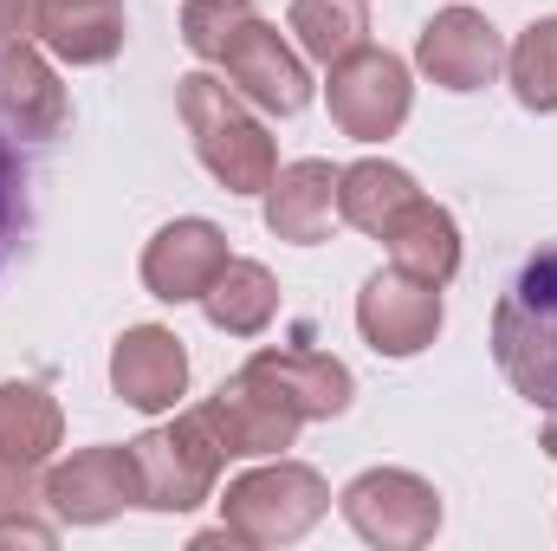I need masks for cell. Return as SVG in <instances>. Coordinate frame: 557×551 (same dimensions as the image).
Listing matches in <instances>:
<instances>
[{
    "mask_svg": "<svg viewBox=\"0 0 557 551\" xmlns=\"http://www.w3.org/2000/svg\"><path fill=\"white\" fill-rule=\"evenodd\" d=\"M493 357L506 370V383L557 415V241L539 247L512 285L499 292L493 311Z\"/></svg>",
    "mask_w": 557,
    "mask_h": 551,
    "instance_id": "6da1fadb",
    "label": "cell"
},
{
    "mask_svg": "<svg viewBox=\"0 0 557 551\" xmlns=\"http://www.w3.org/2000/svg\"><path fill=\"white\" fill-rule=\"evenodd\" d=\"M182 118H188V137L195 156L208 162V175L227 188V195H267V182L278 175V149L260 131V118L208 72H188L182 78Z\"/></svg>",
    "mask_w": 557,
    "mask_h": 551,
    "instance_id": "7a4b0ae2",
    "label": "cell"
},
{
    "mask_svg": "<svg viewBox=\"0 0 557 551\" xmlns=\"http://www.w3.org/2000/svg\"><path fill=\"white\" fill-rule=\"evenodd\" d=\"M137 448V474H143V506L156 513H188L214 493V474L227 467V441L214 428L208 403L188 415H175L169 428H149L131 441Z\"/></svg>",
    "mask_w": 557,
    "mask_h": 551,
    "instance_id": "3957f363",
    "label": "cell"
},
{
    "mask_svg": "<svg viewBox=\"0 0 557 551\" xmlns=\"http://www.w3.org/2000/svg\"><path fill=\"white\" fill-rule=\"evenodd\" d=\"M221 513H227V532L240 546H292L331 513V487L298 461H273V467L240 474L227 487Z\"/></svg>",
    "mask_w": 557,
    "mask_h": 551,
    "instance_id": "277c9868",
    "label": "cell"
},
{
    "mask_svg": "<svg viewBox=\"0 0 557 551\" xmlns=\"http://www.w3.org/2000/svg\"><path fill=\"white\" fill-rule=\"evenodd\" d=\"M324 98H331V118H337V131H344V137L383 143V137H396V131H403L416 85H409V65H403L396 52L357 46L350 59H337V65H331Z\"/></svg>",
    "mask_w": 557,
    "mask_h": 551,
    "instance_id": "5b68a950",
    "label": "cell"
},
{
    "mask_svg": "<svg viewBox=\"0 0 557 551\" xmlns=\"http://www.w3.org/2000/svg\"><path fill=\"white\" fill-rule=\"evenodd\" d=\"M344 519L357 526V539L383 551H416L441 532V493L421 480V474H403V467H370L344 487Z\"/></svg>",
    "mask_w": 557,
    "mask_h": 551,
    "instance_id": "8992f818",
    "label": "cell"
},
{
    "mask_svg": "<svg viewBox=\"0 0 557 551\" xmlns=\"http://www.w3.org/2000/svg\"><path fill=\"white\" fill-rule=\"evenodd\" d=\"M39 500L72 519V526H104L124 506H143V474H137V448H85L72 461H59L39 487Z\"/></svg>",
    "mask_w": 557,
    "mask_h": 551,
    "instance_id": "52a82bcc",
    "label": "cell"
},
{
    "mask_svg": "<svg viewBox=\"0 0 557 551\" xmlns=\"http://www.w3.org/2000/svg\"><path fill=\"white\" fill-rule=\"evenodd\" d=\"M357 325H363V338L383 357H416V351L434 344V331H441V285L403 273V267L370 273L363 292H357Z\"/></svg>",
    "mask_w": 557,
    "mask_h": 551,
    "instance_id": "ba28073f",
    "label": "cell"
},
{
    "mask_svg": "<svg viewBox=\"0 0 557 551\" xmlns=\"http://www.w3.org/2000/svg\"><path fill=\"white\" fill-rule=\"evenodd\" d=\"M214 428H221V441H227V461L234 454H285L292 441H298V428H305V415L292 409L285 396H278V383L267 370H240L234 383H221L214 390Z\"/></svg>",
    "mask_w": 557,
    "mask_h": 551,
    "instance_id": "9c48e42d",
    "label": "cell"
},
{
    "mask_svg": "<svg viewBox=\"0 0 557 551\" xmlns=\"http://www.w3.org/2000/svg\"><path fill=\"white\" fill-rule=\"evenodd\" d=\"M416 59L434 85H447V91H480V85H493V72L506 65V46H499V33H493L486 13L447 7V13H434V20L421 26Z\"/></svg>",
    "mask_w": 557,
    "mask_h": 551,
    "instance_id": "30bf717a",
    "label": "cell"
},
{
    "mask_svg": "<svg viewBox=\"0 0 557 551\" xmlns=\"http://www.w3.org/2000/svg\"><path fill=\"white\" fill-rule=\"evenodd\" d=\"M221 65H227V78H234V91H240L247 105L273 111V118H292V111L311 105V78H305L298 52L278 39V26H267V20L240 26V39L221 52Z\"/></svg>",
    "mask_w": 557,
    "mask_h": 551,
    "instance_id": "8fae6325",
    "label": "cell"
},
{
    "mask_svg": "<svg viewBox=\"0 0 557 551\" xmlns=\"http://www.w3.org/2000/svg\"><path fill=\"white\" fill-rule=\"evenodd\" d=\"M234 254H227V234L214 228V221H169L149 247H143V285L156 292V298H169V305H188V298H201L214 273L227 267Z\"/></svg>",
    "mask_w": 557,
    "mask_h": 551,
    "instance_id": "7c38bea8",
    "label": "cell"
},
{
    "mask_svg": "<svg viewBox=\"0 0 557 551\" xmlns=\"http://www.w3.org/2000/svg\"><path fill=\"white\" fill-rule=\"evenodd\" d=\"M111 383H117V396L143 415L175 409V396L188 390V351H182V338L162 331V325L124 331L117 351H111Z\"/></svg>",
    "mask_w": 557,
    "mask_h": 551,
    "instance_id": "4fadbf2b",
    "label": "cell"
},
{
    "mask_svg": "<svg viewBox=\"0 0 557 551\" xmlns=\"http://www.w3.org/2000/svg\"><path fill=\"white\" fill-rule=\"evenodd\" d=\"M0 124L20 137H59L65 131V85L52 78V65L26 39L0 46Z\"/></svg>",
    "mask_w": 557,
    "mask_h": 551,
    "instance_id": "5bb4252c",
    "label": "cell"
},
{
    "mask_svg": "<svg viewBox=\"0 0 557 551\" xmlns=\"http://www.w3.org/2000/svg\"><path fill=\"white\" fill-rule=\"evenodd\" d=\"M33 33L72 65H104L124 52V0H39Z\"/></svg>",
    "mask_w": 557,
    "mask_h": 551,
    "instance_id": "9a60e30c",
    "label": "cell"
},
{
    "mask_svg": "<svg viewBox=\"0 0 557 551\" xmlns=\"http://www.w3.org/2000/svg\"><path fill=\"white\" fill-rule=\"evenodd\" d=\"M337 221V169L331 162H285L267 182V228L278 241H324Z\"/></svg>",
    "mask_w": 557,
    "mask_h": 551,
    "instance_id": "2e32d148",
    "label": "cell"
},
{
    "mask_svg": "<svg viewBox=\"0 0 557 551\" xmlns=\"http://www.w3.org/2000/svg\"><path fill=\"white\" fill-rule=\"evenodd\" d=\"M383 241H389V267L428 279V285H447V279L460 273V228H454V215L434 208L428 195H416V201L383 228Z\"/></svg>",
    "mask_w": 557,
    "mask_h": 551,
    "instance_id": "e0dca14e",
    "label": "cell"
},
{
    "mask_svg": "<svg viewBox=\"0 0 557 551\" xmlns=\"http://www.w3.org/2000/svg\"><path fill=\"white\" fill-rule=\"evenodd\" d=\"M253 370H267L278 383V396L305 421H324V415H344L350 409V370L324 351H260Z\"/></svg>",
    "mask_w": 557,
    "mask_h": 551,
    "instance_id": "ac0fdd59",
    "label": "cell"
},
{
    "mask_svg": "<svg viewBox=\"0 0 557 551\" xmlns=\"http://www.w3.org/2000/svg\"><path fill=\"white\" fill-rule=\"evenodd\" d=\"M201 311H208V325L227 331V338H260L278 311V279L267 273L260 260H227V267L214 273V285L201 292Z\"/></svg>",
    "mask_w": 557,
    "mask_h": 551,
    "instance_id": "d6986e66",
    "label": "cell"
},
{
    "mask_svg": "<svg viewBox=\"0 0 557 551\" xmlns=\"http://www.w3.org/2000/svg\"><path fill=\"white\" fill-rule=\"evenodd\" d=\"M59 434H65V415L39 383H0V461L7 467L33 474L39 461H52Z\"/></svg>",
    "mask_w": 557,
    "mask_h": 551,
    "instance_id": "ffe728a7",
    "label": "cell"
},
{
    "mask_svg": "<svg viewBox=\"0 0 557 551\" xmlns=\"http://www.w3.org/2000/svg\"><path fill=\"white\" fill-rule=\"evenodd\" d=\"M416 175L409 169H396V162H350V169H337V221H350V228H363V234H376L383 241V228L416 201Z\"/></svg>",
    "mask_w": 557,
    "mask_h": 551,
    "instance_id": "44dd1931",
    "label": "cell"
},
{
    "mask_svg": "<svg viewBox=\"0 0 557 551\" xmlns=\"http://www.w3.org/2000/svg\"><path fill=\"white\" fill-rule=\"evenodd\" d=\"M292 33L318 65H337L363 46L370 13H363V0H292Z\"/></svg>",
    "mask_w": 557,
    "mask_h": 551,
    "instance_id": "7402d4cb",
    "label": "cell"
},
{
    "mask_svg": "<svg viewBox=\"0 0 557 551\" xmlns=\"http://www.w3.org/2000/svg\"><path fill=\"white\" fill-rule=\"evenodd\" d=\"M506 65H512V91H519L525 111H557V13L552 20H532L519 33Z\"/></svg>",
    "mask_w": 557,
    "mask_h": 551,
    "instance_id": "603a6c76",
    "label": "cell"
},
{
    "mask_svg": "<svg viewBox=\"0 0 557 551\" xmlns=\"http://www.w3.org/2000/svg\"><path fill=\"white\" fill-rule=\"evenodd\" d=\"M260 13H253V0H188V13H182V39H188V52H201V59H214L221 65V52L240 39V26H253Z\"/></svg>",
    "mask_w": 557,
    "mask_h": 551,
    "instance_id": "cb8c5ba5",
    "label": "cell"
},
{
    "mask_svg": "<svg viewBox=\"0 0 557 551\" xmlns=\"http://www.w3.org/2000/svg\"><path fill=\"white\" fill-rule=\"evenodd\" d=\"M20 221H26V175H20V162L0 149V260H7Z\"/></svg>",
    "mask_w": 557,
    "mask_h": 551,
    "instance_id": "d4e9b609",
    "label": "cell"
},
{
    "mask_svg": "<svg viewBox=\"0 0 557 551\" xmlns=\"http://www.w3.org/2000/svg\"><path fill=\"white\" fill-rule=\"evenodd\" d=\"M0 546H52V526L26 519V506H0Z\"/></svg>",
    "mask_w": 557,
    "mask_h": 551,
    "instance_id": "484cf974",
    "label": "cell"
},
{
    "mask_svg": "<svg viewBox=\"0 0 557 551\" xmlns=\"http://www.w3.org/2000/svg\"><path fill=\"white\" fill-rule=\"evenodd\" d=\"M33 7H39V0H0V46L33 33Z\"/></svg>",
    "mask_w": 557,
    "mask_h": 551,
    "instance_id": "4316f807",
    "label": "cell"
},
{
    "mask_svg": "<svg viewBox=\"0 0 557 551\" xmlns=\"http://www.w3.org/2000/svg\"><path fill=\"white\" fill-rule=\"evenodd\" d=\"M0 506H33V474L0 461Z\"/></svg>",
    "mask_w": 557,
    "mask_h": 551,
    "instance_id": "83f0119b",
    "label": "cell"
},
{
    "mask_svg": "<svg viewBox=\"0 0 557 551\" xmlns=\"http://www.w3.org/2000/svg\"><path fill=\"white\" fill-rule=\"evenodd\" d=\"M539 448H545V454L557 461V415H552V428H545V441H539Z\"/></svg>",
    "mask_w": 557,
    "mask_h": 551,
    "instance_id": "f1b7e54d",
    "label": "cell"
}]
</instances>
